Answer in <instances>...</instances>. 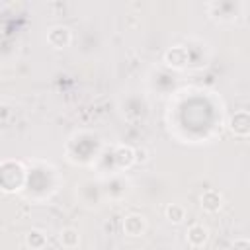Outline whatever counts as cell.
<instances>
[{
  "mask_svg": "<svg viewBox=\"0 0 250 250\" xmlns=\"http://www.w3.org/2000/svg\"><path fill=\"white\" fill-rule=\"evenodd\" d=\"M23 182V168L18 162H2L0 164V188L4 191H14Z\"/></svg>",
  "mask_w": 250,
  "mask_h": 250,
  "instance_id": "obj_1",
  "label": "cell"
},
{
  "mask_svg": "<svg viewBox=\"0 0 250 250\" xmlns=\"http://www.w3.org/2000/svg\"><path fill=\"white\" fill-rule=\"evenodd\" d=\"M229 129L236 137H248L250 135V115H248V111L246 109L234 111L229 117Z\"/></svg>",
  "mask_w": 250,
  "mask_h": 250,
  "instance_id": "obj_2",
  "label": "cell"
},
{
  "mask_svg": "<svg viewBox=\"0 0 250 250\" xmlns=\"http://www.w3.org/2000/svg\"><path fill=\"white\" fill-rule=\"evenodd\" d=\"M70 41H72V33L64 25H53L47 31V43L55 49H64L70 45Z\"/></svg>",
  "mask_w": 250,
  "mask_h": 250,
  "instance_id": "obj_3",
  "label": "cell"
},
{
  "mask_svg": "<svg viewBox=\"0 0 250 250\" xmlns=\"http://www.w3.org/2000/svg\"><path fill=\"white\" fill-rule=\"evenodd\" d=\"M164 62H166V66L180 70V68H184V66L189 62V53H188V49L182 47V45L170 47V49L164 53Z\"/></svg>",
  "mask_w": 250,
  "mask_h": 250,
  "instance_id": "obj_4",
  "label": "cell"
},
{
  "mask_svg": "<svg viewBox=\"0 0 250 250\" xmlns=\"http://www.w3.org/2000/svg\"><path fill=\"white\" fill-rule=\"evenodd\" d=\"M145 230H146V219H145L143 215L131 213V215H127V217L123 219V232H125L127 236L137 238V236H141Z\"/></svg>",
  "mask_w": 250,
  "mask_h": 250,
  "instance_id": "obj_5",
  "label": "cell"
},
{
  "mask_svg": "<svg viewBox=\"0 0 250 250\" xmlns=\"http://www.w3.org/2000/svg\"><path fill=\"white\" fill-rule=\"evenodd\" d=\"M186 240H188V244H189L191 248H201V246H205V242L209 240V230H207V227H205V225H199V223L191 225V227L188 229V232H186Z\"/></svg>",
  "mask_w": 250,
  "mask_h": 250,
  "instance_id": "obj_6",
  "label": "cell"
},
{
  "mask_svg": "<svg viewBox=\"0 0 250 250\" xmlns=\"http://www.w3.org/2000/svg\"><path fill=\"white\" fill-rule=\"evenodd\" d=\"M199 203H201V209L207 211V213H217L223 205V195L217 191V189H205L199 197Z\"/></svg>",
  "mask_w": 250,
  "mask_h": 250,
  "instance_id": "obj_7",
  "label": "cell"
},
{
  "mask_svg": "<svg viewBox=\"0 0 250 250\" xmlns=\"http://www.w3.org/2000/svg\"><path fill=\"white\" fill-rule=\"evenodd\" d=\"M113 158L119 168H129L131 164H135V148L129 145H119L113 152Z\"/></svg>",
  "mask_w": 250,
  "mask_h": 250,
  "instance_id": "obj_8",
  "label": "cell"
},
{
  "mask_svg": "<svg viewBox=\"0 0 250 250\" xmlns=\"http://www.w3.org/2000/svg\"><path fill=\"white\" fill-rule=\"evenodd\" d=\"M164 215H166V219H168L172 225H180V223L186 219V209H184V205H180V203H168L166 209H164Z\"/></svg>",
  "mask_w": 250,
  "mask_h": 250,
  "instance_id": "obj_9",
  "label": "cell"
},
{
  "mask_svg": "<svg viewBox=\"0 0 250 250\" xmlns=\"http://www.w3.org/2000/svg\"><path fill=\"white\" fill-rule=\"evenodd\" d=\"M59 240H61V244H62L64 248L72 250V248H76V246H78V242H80V234H78V230H76V229L66 227V229H62V230H61Z\"/></svg>",
  "mask_w": 250,
  "mask_h": 250,
  "instance_id": "obj_10",
  "label": "cell"
},
{
  "mask_svg": "<svg viewBox=\"0 0 250 250\" xmlns=\"http://www.w3.org/2000/svg\"><path fill=\"white\" fill-rule=\"evenodd\" d=\"M25 244H27L31 250H41V248L47 244V236H45L43 230L31 229V230L25 234Z\"/></svg>",
  "mask_w": 250,
  "mask_h": 250,
  "instance_id": "obj_11",
  "label": "cell"
},
{
  "mask_svg": "<svg viewBox=\"0 0 250 250\" xmlns=\"http://www.w3.org/2000/svg\"><path fill=\"white\" fill-rule=\"evenodd\" d=\"M230 250H250V242L246 238H236L230 244Z\"/></svg>",
  "mask_w": 250,
  "mask_h": 250,
  "instance_id": "obj_12",
  "label": "cell"
},
{
  "mask_svg": "<svg viewBox=\"0 0 250 250\" xmlns=\"http://www.w3.org/2000/svg\"><path fill=\"white\" fill-rule=\"evenodd\" d=\"M148 160V150L146 148H135V162H146Z\"/></svg>",
  "mask_w": 250,
  "mask_h": 250,
  "instance_id": "obj_13",
  "label": "cell"
},
{
  "mask_svg": "<svg viewBox=\"0 0 250 250\" xmlns=\"http://www.w3.org/2000/svg\"><path fill=\"white\" fill-rule=\"evenodd\" d=\"M8 113H10V111H8V107H0V115H2V117H4V115H8Z\"/></svg>",
  "mask_w": 250,
  "mask_h": 250,
  "instance_id": "obj_14",
  "label": "cell"
}]
</instances>
